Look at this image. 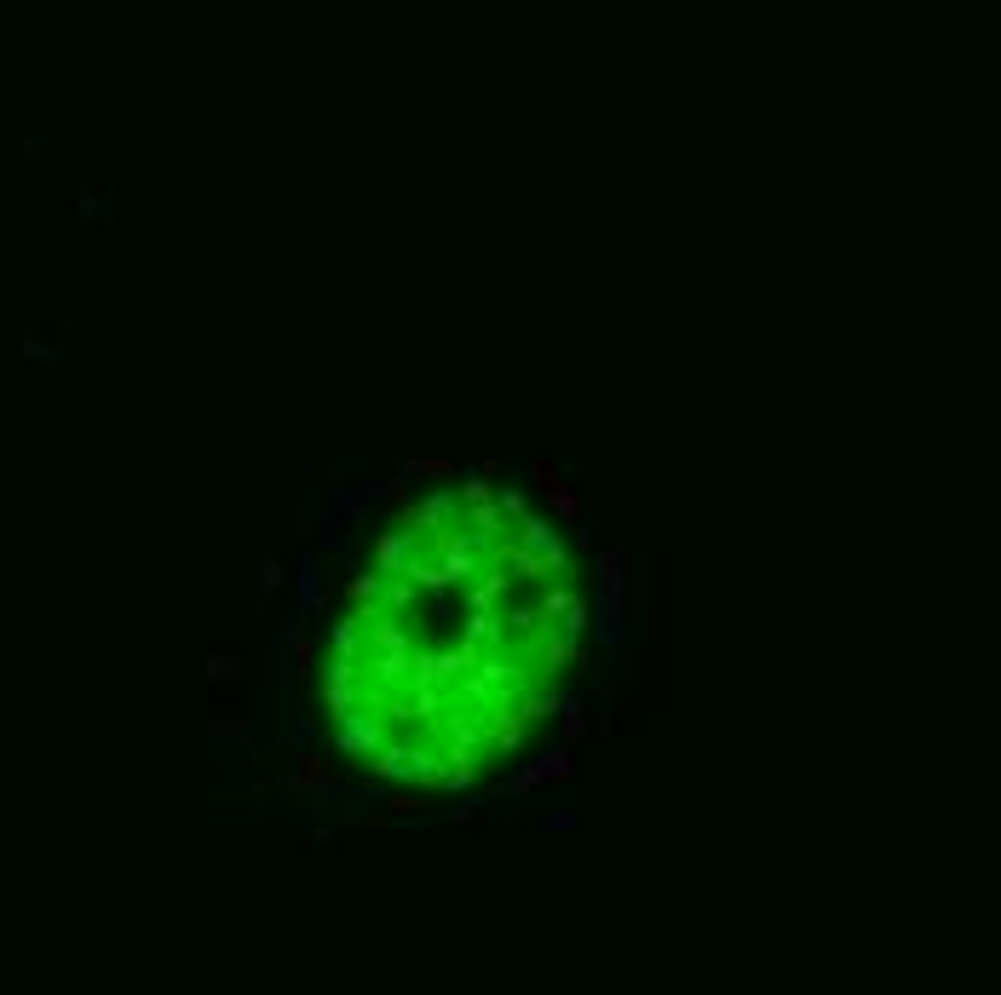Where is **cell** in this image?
<instances>
[{"label": "cell", "mask_w": 1001, "mask_h": 995, "mask_svg": "<svg viewBox=\"0 0 1001 995\" xmlns=\"http://www.w3.org/2000/svg\"><path fill=\"white\" fill-rule=\"evenodd\" d=\"M599 633L582 541L489 472L397 489L351 530L305 633L323 748L363 783L466 794L541 754Z\"/></svg>", "instance_id": "obj_1"}]
</instances>
